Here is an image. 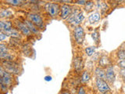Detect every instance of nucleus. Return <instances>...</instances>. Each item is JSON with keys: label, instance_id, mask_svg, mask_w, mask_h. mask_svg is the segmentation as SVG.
<instances>
[{"label": "nucleus", "instance_id": "f257e3e1", "mask_svg": "<svg viewBox=\"0 0 125 94\" xmlns=\"http://www.w3.org/2000/svg\"><path fill=\"white\" fill-rule=\"evenodd\" d=\"M84 16L82 12L80 10H72L71 13H70V17H68V22L72 24L73 26H79L80 24L84 21Z\"/></svg>", "mask_w": 125, "mask_h": 94}, {"label": "nucleus", "instance_id": "f03ea898", "mask_svg": "<svg viewBox=\"0 0 125 94\" xmlns=\"http://www.w3.org/2000/svg\"><path fill=\"white\" fill-rule=\"evenodd\" d=\"M45 10L50 17H56L60 14V6L57 2H47L45 4Z\"/></svg>", "mask_w": 125, "mask_h": 94}, {"label": "nucleus", "instance_id": "7ed1b4c3", "mask_svg": "<svg viewBox=\"0 0 125 94\" xmlns=\"http://www.w3.org/2000/svg\"><path fill=\"white\" fill-rule=\"evenodd\" d=\"M2 66L4 70L12 74H19L21 72L20 65L16 62L11 60H4L2 62Z\"/></svg>", "mask_w": 125, "mask_h": 94}, {"label": "nucleus", "instance_id": "20e7f679", "mask_svg": "<svg viewBox=\"0 0 125 94\" xmlns=\"http://www.w3.org/2000/svg\"><path fill=\"white\" fill-rule=\"evenodd\" d=\"M27 18L31 21L36 26L39 30L43 29L45 27L44 21L42 17V16L36 13H30L27 14Z\"/></svg>", "mask_w": 125, "mask_h": 94}, {"label": "nucleus", "instance_id": "39448f33", "mask_svg": "<svg viewBox=\"0 0 125 94\" xmlns=\"http://www.w3.org/2000/svg\"><path fill=\"white\" fill-rule=\"evenodd\" d=\"M73 38L77 44L81 45L84 39V30L81 26H77L73 30Z\"/></svg>", "mask_w": 125, "mask_h": 94}, {"label": "nucleus", "instance_id": "423d86ee", "mask_svg": "<svg viewBox=\"0 0 125 94\" xmlns=\"http://www.w3.org/2000/svg\"><path fill=\"white\" fill-rule=\"evenodd\" d=\"M95 85L98 90L102 93H106L110 91V88H109L107 82L103 79H100V78H96Z\"/></svg>", "mask_w": 125, "mask_h": 94}, {"label": "nucleus", "instance_id": "0eeeda50", "mask_svg": "<svg viewBox=\"0 0 125 94\" xmlns=\"http://www.w3.org/2000/svg\"><path fill=\"white\" fill-rule=\"evenodd\" d=\"M71 12H72L71 6L68 5V4H62L60 6V18L62 20L68 19L70 13H71Z\"/></svg>", "mask_w": 125, "mask_h": 94}, {"label": "nucleus", "instance_id": "6e6552de", "mask_svg": "<svg viewBox=\"0 0 125 94\" xmlns=\"http://www.w3.org/2000/svg\"><path fill=\"white\" fill-rule=\"evenodd\" d=\"M15 24H16V26H17V27L19 29V31H21L23 35H26V36H31V31L29 30V28L27 27V26L24 23L17 20V21H15Z\"/></svg>", "mask_w": 125, "mask_h": 94}, {"label": "nucleus", "instance_id": "1a4fd4ad", "mask_svg": "<svg viewBox=\"0 0 125 94\" xmlns=\"http://www.w3.org/2000/svg\"><path fill=\"white\" fill-rule=\"evenodd\" d=\"M115 79V73L113 67L111 65H109L105 70V80H107L109 82L113 83Z\"/></svg>", "mask_w": 125, "mask_h": 94}, {"label": "nucleus", "instance_id": "9d476101", "mask_svg": "<svg viewBox=\"0 0 125 94\" xmlns=\"http://www.w3.org/2000/svg\"><path fill=\"white\" fill-rule=\"evenodd\" d=\"M2 82L4 85H6L7 87H10V85H12V84H13V80L12 74L5 70L2 74Z\"/></svg>", "mask_w": 125, "mask_h": 94}, {"label": "nucleus", "instance_id": "9b49d317", "mask_svg": "<svg viewBox=\"0 0 125 94\" xmlns=\"http://www.w3.org/2000/svg\"><path fill=\"white\" fill-rule=\"evenodd\" d=\"M73 65H74V69L77 71H81L83 69L84 67V62H83V58L81 57H76L74 58L73 60Z\"/></svg>", "mask_w": 125, "mask_h": 94}, {"label": "nucleus", "instance_id": "f8f14e48", "mask_svg": "<svg viewBox=\"0 0 125 94\" xmlns=\"http://www.w3.org/2000/svg\"><path fill=\"white\" fill-rule=\"evenodd\" d=\"M24 24L27 26V27L29 28V30L31 31V34H34V35L40 34V30H39L38 27L35 26L31 21H29V20H25Z\"/></svg>", "mask_w": 125, "mask_h": 94}, {"label": "nucleus", "instance_id": "ddd939ff", "mask_svg": "<svg viewBox=\"0 0 125 94\" xmlns=\"http://www.w3.org/2000/svg\"><path fill=\"white\" fill-rule=\"evenodd\" d=\"M101 19V14L99 13V12H94L91 15L88 17V21L90 24H94L97 22H99Z\"/></svg>", "mask_w": 125, "mask_h": 94}, {"label": "nucleus", "instance_id": "4468645a", "mask_svg": "<svg viewBox=\"0 0 125 94\" xmlns=\"http://www.w3.org/2000/svg\"><path fill=\"white\" fill-rule=\"evenodd\" d=\"M5 2L7 5L12 6H22L26 4V0H5Z\"/></svg>", "mask_w": 125, "mask_h": 94}, {"label": "nucleus", "instance_id": "2eb2a0df", "mask_svg": "<svg viewBox=\"0 0 125 94\" xmlns=\"http://www.w3.org/2000/svg\"><path fill=\"white\" fill-rule=\"evenodd\" d=\"M2 32L5 33L7 36H10L12 38H21V34H20L19 31L13 28V27H11V28L8 29L6 31H4Z\"/></svg>", "mask_w": 125, "mask_h": 94}, {"label": "nucleus", "instance_id": "dca6fc26", "mask_svg": "<svg viewBox=\"0 0 125 94\" xmlns=\"http://www.w3.org/2000/svg\"><path fill=\"white\" fill-rule=\"evenodd\" d=\"M96 7L98 10H100L102 13H104L108 10V6L103 0H97L96 2Z\"/></svg>", "mask_w": 125, "mask_h": 94}, {"label": "nucleus", "instance_id": "f3484780", "mask_svg": "<svg viewBox=\"0 0 125 94\" xmlns=\"http://www.w3.org/2000/svg\"><path fill=\"white\" fill-rule=\"evenodd\" d=\"M13 12L9 9L3 10L0 12V19H6L13 17Z\"/></svg>", "mask_w": 125, "mask_h": 94}, {"label": "nucleus", "instance_id": "a211bd4d", "mask_svg": "<svg viewBox=\"0 0 125 94\" xmlns=\"http://www.w3.org/2000/svg\"><path fill=\"white\" fill-rule=\"evenodd\" d=\"M95 74L97 77V78L105 80V70L102 68H96L95 70Z\"/></svg>", "mask_w": 125, "mask_h": 94}, {"label": "nucleus", "instance_id": "6ab92c4d", "mask_svg": "<svg viewBox=\"0 0 125 94\" xmlns=\"http://www.w3.org/2000/svg\"><path fill=\"white\" fill-rule=\"evenodd\" d=\"M12 27V23L10 21H0V31H4Z\"/></svg>", "mask_w": 125, "mask_h": 94}, {"label": "nucleus", "instance_id": "aec40b11", "mask_svg": "<svg viewBox=\"0 0 125 94\" xmlns=\"http://www.w3.org/2000/svg\"><path fill=\"white\" fill-rule=\"evenodd\" d=\"M13 58V57L8 53V51H0V59L4 60H12Z\"/></svg>", "mask_w": 125, "mask_h": 94}, {"label": "nucleus", "instance_id": "412c9836", "mask_svg": "<svg viewBox=\"0 0 125 94\" xmlns=\"http://www.w3.org/2000/svg\"><path fill=\"white\" fill-rule=\"evenodd\" d=\"M95 49H96V47L95 46H89V47H87V48L85 49V53L87 54V56L92 57V56H93L94 54H95Z\"/></svg>", "mask_w": 125, "mask_h": 94}, {"label": "nucleus", "instance_id": "4be33fe9", "mask_svg": "<svg viewBox=\"0 0 125 94\" xmlns=\"http://www.w3.org/2000/svg\"><path fill=\"white\" fill-rule=\"evenodd\" d=\"M109 64V58L105 56L102 57L99 59V65L102 67H106Z\"/></svg>", "mask_w": 125, "mask_h": 94}, {"label": "nucleus", "instance_id": "5701e85b", "mask_svg": "<svg viewBox=\"0 0 125 94\" xmlns=\"http://www.w3.org/2000/svg\"><path fill=\"white\" fill-rule=\"evenodd\" d=\"M81 80L83 82H88L90 80V74L88 73V71L85 70L83 72L81 76Z\"/></svg>", "mask_w": 125, "mask_h": 94}, {"label": "nucleus", "instance_id": "b1692460", "mask_svg": "<svg viewBox=\"0 0 125 94\" xmlns=\"http://www.w3.org/2000/svg\"><path fill=\"white\" fill-rule=\"evenodd\" d=\"M93 6H94L93 2L92 1H88L84 5V10L87 12H89L93 9Z\"/></svg>", "mask_w": 125, "mask_h": 94}, {"label": "nucleus", "instance_id": "393cba45", "mask_svg": "<svg viewBox=\"0 0 125 94\" xmlns=\"http://www.w3.org/2000/svg\"><path fill=\"white\" fill-rule=\"evenodd\" d=\"M117 57H118L120 60H124L125 59V50L123 49H120L117 51Z\"/></svg>", "mask_w": 125, "mask_h": 94}, {"label": "nucleus", "instance_id": "a878e982", "mask_svg": "<svg viewBox=\"0 0 125 94\" xmlns=\"http://www.w3.org/2000/svg\"><path fill=\"white\" fill-rule=\"evenodd\" d=\"M92 37L96 42H98V41H99V34H98V32L96 31H94V32L92 34Z\"/></svg>", "mask_w": 125, "mask_h": 94}, {"label": "nucleus", "instance_id": "bb28decb", "mask_svg": "<svg viewBox=\"0 0 125 94\" xmlns=\"http://www.w3.org/2000/svg\"><path fill=\"white\" fill-rule=\"evenodd\" d=\"M117 65H118V67H120L121 69H125V59L124 60H121L120 61H119Z\"/></svg>", "mask_w": 125, "mask_h": 94}, {"label": "nucleus", "instance_id": "cd10ccee", "mask_svg": "<svg viewBox=\"0 0 125 94\" xmlns=\"http://www.w3.org/2000/svg\"><path fill=\"white\" fill-rule=\"evenodd\" d=\"M6 38H7V35L5 33H3L2 31H0V41L6 40Z\"/></svg>", "mask_w": 125, "mask_h": 94}, {"label": "nucleus", "instance_id": "c85d7f7f", "mask_svg": "<svg viewBox=\"0 0 125 94\" xmlns=\"http://www.w3.org/2000/svg\"><path fill=\"white\" fill-rule=\"evenodd\" d=\"M120 74L121 76V78H122L123 81L125 82V69H121L120 70Z\"/></svg>", "mask_w": 125, "mask_h": 94}, {"label": "nucleus", "instance_id": "c756f323", "mask_svg": "<svg viewBox=\"0 0 125 94\" xmlns=\"http://www.w3.org/2000/svg\"><path fill=\"white\" fill-rule=\"evenodd\" d=\"M54 1H56L58 2H60V3H71L73 2V0H54Z\"/></svg>", "mask_w": 125, "mask_h": 94}, {"label": "nucleus", "instance_id": "7c9ffc66", "mask_svg": "<svg viewBox=\"0 0 125 94\" xmlns=\"http://www.w3.org/2000/svg\"><path fill=\"white\" fill-rule=\"evenodd\" d=\"M0 51H8L7 46L2 43H0Z\"/></svg>", "mask_w": 125, "mask_h": 94}, {"label": "nucleus", "instance_id": "2f4dec72", "mask_svg": "<svg viewBox=\"0 0 125 94\" xmlns=\"http://www.w3.org/2000/svg\"><path fill=\"white\" fill-rule=\"evenodd\" d=\"M88 0H77V4L78 5H82V6H84L86 2H87Z\"/></svg>", "mask_w": 125, "mask_h": 94}, {"label": "nucleus", "instance_id": "473e14b6", "mask_svg": "<svg viewBox=\"0 0 125 94\" xmlns=\"http://www.w3.org/2000/svg\"><path fill=\"white\" fill-rule=\"evenodd\" d=\"M42 1V0H26L27 2L31 3V4H38Z\"/></svg>", "mask_w": 125, "mask_h": 94}, {"label": "nucleus", "instance_id": "72a5a7b5", "mask_svg": "<svg viewBox=\"0 0 125 94\" xmlns=\"http://www.w3.org/2000/svg\"><path fill=\"white\" fill-rule=\"evenodd\" d=\"M77 94H86L84 89L83 87H81V88L79 89V92H78V93H77Z\"/></svg>", "mask_w": 125, "mask_h": 94}, {"label": "nucleus", "instance_id": "f704fd0d", "mask_svg": "<svg viewBox=\"0 0 125 94\" xmlns=\"http://www.w3.org/2000/svg\"><path fill=\"white\" fill-rule=\"evenodd\" d=\"M45 80L46 82H50L51 80H52V77L49 76V75H47V76L45 77Z\"/></svg>", "mask_w": 125, "mask_h": 94}, {"label": "nucleus", "instance_id": "c9c22d12", "mask_svg": "<svg viewBox=\"0 0 125 94\" xmlns=\"http://www.w3.org/2000/svg\"><path fill=\"white\" fill-rule=\"evenodd\" d=\"M5 71V70H4V68H2V66H0V75H2V73Z\"/></svg>", "mask_w": 125, "mask_h": 94}, {"label": "nucleus", "instance_id": "e433bc0d", "mask_svg": "<svg viewBox=\"0 0 125 94\" xmlns=\"http://www.w3.org/2000/svg\"><path fill=\"white\" fill-rule=\"evenodd\" d=\"M117 3L119 4H123V3H125V0H116Z\"/></svg>", "mask_w": 125, "mask_h": 94}, {"label": "nucleus", "instance_id": "4c0bfd02", "mask_svg": "<svg viewBox=\"0 0 125 94\" xmlns=\"http://www.w3.org/2000/svg\"><path fill=\"white\" fill-rule=\"evenodd\" d=\"M60 94H70L69 92H67V91H64V92H62V93H60Z\"/></svg>", "mask_w": 125, "mask_h": 94}, {"label": "nucleus", "instance_id": "58836bf2", "mask_svg": "<svg viewBox=\"0 0 125 94\" xmlns=\"http://www.w3.org/2000/svg\"><path fill=\"white\" fill-rule=\"evenodd\" d=\"M0 90H1V89H0Z\"/></svg>", "mask_w": 125, "mask_h": 94}]
</instances>
